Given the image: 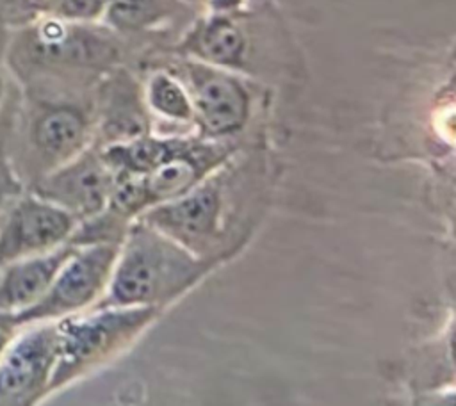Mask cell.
I'll return each mask as SVG.
<instances>
[{
	"label": "cell",
	"mask_w": 456,
	"mask_h": 406,
	"mask_svg": "<svg viewBox=\"0 0 456 406\" xmlns=\"http://www.w3.org/2000/svg\"><path fill=\"white\" fill-rule=\"evenodd\" d=\"M208 264L135 217L94 306H159L200 280ZM93 308V306H91Z\"/></svg>",
	"instance_id": "cell-1"
},
{
	"label": "cell",
	"mask_w": 456,
	"mask_h": 406,
	"mask_svg": "<svg viewBox=\"0 0 456 406\" xmlns=\"http://www.w3.org/2000/svg\"><path fill=\"white\" fill-rule=\"evenodd\" d=\"M89 146V119L64 102L36 100L12 125L2 153L27 189L39 176L62 166Z\"/></svg>",
	"instance_id": "cell-2"
},
{
	"label": "cell",
	"mask_w": 456,
	"mask_h": 406,
	"mask_svg": "<svg viewBox=\"0 0 456 406\" xmlns=\"http://www.w3.org/2000/svg\"><path fill=\"white\" fill-rule=\"evenodd\" d=\"M157 312L159 306H93L55 321L57 360L48 395L116 354Z\"/></svg>",
	"instance_id": "cell-3"
},
{
	"label": "cell",
	"mask_w": 456,
	"mask_h": 406,
	"mask_svg": "<svg viewBox=\"0 0 456 406\" xmlns=\"http://www.w3.org/2000/svg\"><path fill=\"white\" fill-rule=\"evenodd\" d=\"M89 25L48 14L20 27L12 37H7L5 64L20 82L46 71L105 64L112 59L114 46L107 36Z\"/></svg>",
	"instance_id": "cell-4"
},
{
	"label": "cell",
	"mask_w": 456,
	"mask_h": 406,
	"mask_svg": "<svg viewBox=\"0 0 456 406\" xmlns=\"http://www.w3.org/2000/svg\"><path fill=\"white\" fill-rule=\"evenodd\" d=\"M121 242L75 246L46 292L28 308L11 315L18 328L32 322L59 321L94 306L103 296Z\"/></svg>",
	"instance_id": "cell-5"
},
{
	"label": "cell",
	"mask_w": 456,
	"mask_h": 406,
	"mask_svg": "<svg viewBox=\"0 0 456 406\" xmlns=\"http://www.w3.org/2000/svg\"><path fill=\"white\" fill-rule=\"evenodd\" d=\"M55 360V321L21 326L0 356V406H32L46 399Z\"/></svg>",
	"instance_id": "cell-6"
},
{
	"label": "cell",
	"mask_w": 456,
	"mask_h": 406,
	"mask_svg": "<svg viewBox=\"0 0 456 406\" xmlns=\"http://www.w3.org/2000/svg\"><path fill=\"white\" fill-rule=\"evenodd\" d=\"M175 75L189 94L194 121L205 137L221 139L244 128L251 98L230 69L191 59L182 62Z\"/></svg>",
	"instance_id": "cell-7"
},
{
	"label": "cell",
	"mask_w": 456,
	"mask_h": 406,
	"mask_svg": "<svg viewBox=\"0 0 456 406\" xmlns=\"http://www.w3.org/2000/svg\"><path fill=\"white\" fill-rule=\"evenodd\" d=\"M77 226L69 212L23 189L0 215V265L68 244Z\"/></svg>",
	"instance_id": "cell-8"
},
{
	"label": "cell",
	"mask_w": 456,
	"mask_h": 406,
	"mask_svg": "<svg viewBox=\"0 0 456 406\" xmlns=\"http://www.w3.org/2000/svg\"><path fill=\"white\" fill-rule=\"evenodd\" d=\"M114 180V171L102 158L100 150L87 146L71 160L39 176L27 189L82 223L105 210Z\"/></svg>",
	"instance_id": "cell-9"
},
{
	"label": "cell",
	"mask_w": 456,
	"mask_h": 406,
	"mask_svg": "<svg viewBox=\"0 0 456 406\" xmlns=\"http://www.w3.org/2000/svg\"><path fill=\"white\" fill-rule=\"evenodd\" d=\"M221 208L223 198L219 183L201 180L187 192L157 203L137 217L200 256L205 255L217 239Z\"/></svg>",
	"instance_id": "cell-10"
},
{
	"label": "cell",
	"mask_w": 456,
	"mask_h": 406,
	"mask_svg": "<svg viewBox=\"0 0 456 406\" xmlns=\"http://www.w3.org/2000/svg\"><path fill=\"white\" fill-rule=\"evenodd\" d=\"M75 244H62L52 251L25 256L0 265V312L14 315L34 304L50 287Z\"/></svg>",
	"instance_id": "cell-11"
},
{
	"label": "cell",
	"mask_w": 456,
	"mask_h": 406,
	"mask_svg": "<svg viewBox=\"0 0 456 406\" xmlns=\"http://www.w3.org/2000/svg\"><path fill=\"white\" fill-rule=\"evenodd\" d=\"M183 50L200 62L232 71L242 68L246 37L230 16L217 12L198 21L185 37Z\"/></svg>",
	"instance_id": "cell-12"
},
{
	"label": "cell",
	"mask_w": 456,
	"mask_h": 406,
	"mask_svg": "<svg viewBox=\"0 0 456 406\" xmlns=\"http://www.w3.org/2000/svg\"><path fill=\"white\" fill-rule=\"evenodd\" d=\"M142 98L126 77H114L103 93L102 135L103 142H121L148 134Z\"/></svg>",
	"instance_id": "cell-13"
},
{
	"label": "cell",
	"mask_w": 456,
	"mask_h": 406,
	"mask_svg": "<svg viewBox=\"0 0 456 406\" xmlns=\"http://www.w3.org/2000/svg\"><path fill=\"white\" fill-rule=\"evenodd\" d=\"M182 4L183 0H112L102 20L116 32H137L167 20Z\"/></svg>",
	"instance_id": "cell-14"
},
{
	"label": "cell",
	"mask_w": 456,
	"mask_h": 406,
	"mask_svg": "<svg viewBox=\"0 0 456 406\" xmlns=\"http://www.w3.org/2000/svg\"><path fill=\"white\" fill-rule=\"evenodd\" d=\"M142 100L160 118L178 123L194 121L189 94L175 73L155 71L146 82Z\"/></svg>",
	"instance_id": "cell-15"
},
{
	"label": "cell",
	"mask_w": 456,
	"mask_h": 406,
	"mask_svg": "<svg viewBox=\"0 0 456 406\" xmlns=\"http://www.w3.org/2000/svg\"><path fill=\"white\" fill-rule=\"evenodd\" d=\"M59 2L61 0H0V25L16 30L43 16L53 14Z\"/></svg>",
	"instance_id": "cell-16"
},
{
	"label": "cell",
	"mask_w": 456,
	"mask_h": 406,
	"mask_svg": "<svg viewBox=\"0 0 456 406\" xmlns=\"http://www.w3.org/2000/svg\"><path fill=\"white\" fill-rule=\"evenodd\" d=\"M112 0H61L53 16L68 21L93 23L102 20Z\"/></svg>",
	"instance_id": "cell-17"
},
{
	"label": "cell",
	"mask_w": 456,
	"mask_h": 406,
	"mask_svg": "<svg viewBox=\"0 0 456 406\" xmlns=\"http://www.w3.org/2000/svg\"><path fill=\"white\" fill-rule=\"evenodd\" d=\"M23 189H25L23 183L16 178L11 166L7 164L4 155L0 153V215L5 208V205L9 203V199L12 196H16L18 192H21Z\"/></svg>",
	"instance_id": "cell-18"
},
{
	"label": "cell",
	"mask_w": 456,
	"mask_h": 406,
	"mask_svg": "<svg viewBox=\"0 0 456 406\" xmlns=\"http://www.w3.org/2000/svg\"><path fill=\"white\" fill-rule=\"evenodd\" d=\"M18 329L20 328L14 324L12 317L0 312V356Z\"/></svg>",
	"instance_id": "cell-19"
},
{
	"label": "cell",
	"mask_w": 456,
	"mask_h": 406,
	"mask_svg": "<svg viewBox=\"0 0 456 406\" xmlns=\"http://www.w3.org/2000/svg\"><path fill=\"white\" fill-rule=\"evenodd\" d=\"M7 94H9V71H7V64L2 61V55H0V109Z\"/></svg>",
	"instance_id": "cell-20"
},
{
	"label": "cell",
	"mask_w": 456,
	"mask_h": 406,
	"mask_svg": "<svg viewBox=\"0 0 456 406\" xmlns=\"http://www.w3.org/2000/svg\"><path fill=\"white\" fill-rule=\"evenodd\" d=\"M7 30L5 27L0 25V55H4V50H5V45H7Z\"/></svg>",
	"instance_id": "cell-21"
},
{
	"label": "cell",
	"mask_w": 456,
	"mask_h": 406,
	"mask_svg": "<svg viewBox=\"0 0 456 406\" xmlns=\"http://www.w3.org/2000/svg\"><path fill=\"white\" fill-rule=\"evenodd\" d=\"M183 2H189V4H203L207 0H183Z\"/></svg>",
	"instance_id": "cell-22"
}]
</instances>
